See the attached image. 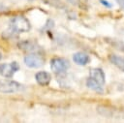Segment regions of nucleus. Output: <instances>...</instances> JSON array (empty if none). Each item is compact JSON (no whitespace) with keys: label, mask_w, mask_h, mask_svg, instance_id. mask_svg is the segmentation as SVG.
<instances>
[{"label":"nucleus","mask_w":124,"mask_h":123,"mask_svg":"<svg viewBox=\"0 0 124 123\" xmlns=\"http://www.w3.org/2000/svg\"><path fill=\"white\" fill-rule=\"evenodd\" d=\"M108 59L110 60V62L114 66H116L118 69H120L121 71L124 72V58H122L120 56H117L115 54H111V55H109Z\"/></svg>","instance_id":"11"},{"label":"nucleus","mask_w":124,"mask_h":123,"mask_svg":"<svg viewBox=\"0 0 124 123\" xmlns=\"http://www.w3.org/2000/svg\"><path fill=\"white\" fill-rule=\"evenodd\" d=\"M24 64L28 67V68H40L42 66L45 65V57L40 54L39 52H31L30 54L26 55L23 59Z\"/></svg>","instance_id":"4"},{"label":"nucleus","mask_w":124,"mask_h":123,"mask_svg":"<svg viewBox=\"0 0 124 123\" xmlns=\"http://www.w3.org/2000/svg\"><path fill=\"white\" fill-rule=\"evenodd\" d=\"M1 58H2V54L0 53V59H1Z\"/></svg>","instance_id":"16"},{"label":"nucleus","mask_w":124,"mask_h":123,"mask_svg":"<svg viewBox=\"0 0 124 123\" xmlns=\"http://www.w3.org/2000/svg\"><path fill=\"white\" fill-rule=\"evenodd\" d=\"M42 1H43V3H45V4H46L50 7H53L55 9H60L61 10L63 8H65V4L60 0H42Z\"/></svg>","instance_id":"12"},{"label":"nucleus","mask_w":124,"mask_h":123,"mask_svg":"<svg viewBox=\"0 0 124 123\" xmlns=\"http://www.w3.org/2000/svg\"><path fill=\"white\" fill-rule=\"evenodd\" d=\"M31 28L29 20L23 15H16L13 17L9 24V34H18L28 32Z\"/></svg>","instance_id":"1"},{"label":"nucleus","mask_w":124,"mask_h":123,"mask_svg":"<svg viewBox=\"0 0 124 123\" xmlns=\"http://www.w3.org/2000/svg\"><path fill=\"white\" fill-rule=\"evenodd\" d=\"M89 60H90L89 55L87 53H85V52H82V51L76 52L73 55V61L77 65H79V66H84V65L88 64Z\"/></svg>","instance_id":"9"},{"label":"nucleus","mask_w":124,"mask_h":123,"mask_svg":"<svg viewBox=\"0 0 124 123\" xmlns=\"http://www.w3.org/2000/svg\"><path fill=\"white\" fill-rule=\"evenodd\" d=\"M89 77L96 80L97 82H99L102 85H104L105 82H106V76H105V73H104L103 69H101V68H92V69H90L89 70Z\"/></svg>","instance_id":"6"},{"label":"nucleus","mask_w":124,"mask_h":123,"mask_svg":"<svg viewBox=\"0 0 124 123\" xmlns=\"http://www.w3.org/2000/svg\"><path fill=\"white\" fill-rule=\"evenodd\" d=\"M86 86H87L89 89L95 91V92L98 93V94H103V93H104L103 85L100 84L99 82H97L96 80L92 79L91 77L87 78V80H86Z\"/></svg>","instance_id":"10"},{"label":"nucleus","mask_w":124,"mask_h":123,"mask_svg":"<svg viewBox=\"0 0 124 123\" xmlns=\"http://www.w3.org/2000/svg\"><path fill=\"white\" fill-rule=\"evenodd\" d=\"M70 68V63L67 59L62 57H54L50 60V69L56 75H61L66 73Z\"/></svg>","instance_id":"2"},{"label":"nucleus","mask_w":124,"mask_h":123,"mask_svg":"<svg viewBox=\"0 0 124 123\" xmlns=\"http://www.w3.org/2000/svg\"><path fill=\"white\" fill-rule=\"evenodd\" d=\"M35 79L37 83L41 86H46L49 84L51 80V76L49 73L45 72V71H40L35 75Z\"/></svg>","instance_id":"8"},{"label":"nucleus","mask_w":124,"mask_h":123,"mask_svg":"<svg viewBox=\"0 0 124 123\" xmlns=\"http://www.w3.org/2000/svg\"><path fill=\"white\" fill-rule=\"evenodd\" d=\"M67 1L75 6H79V0H67Z\"/></svg>","instance_id":"15"},{"label":"nucleus","mask_w":124,"mask_h":123,"mask_svg":"<svg viewBox=\"0 0 124 123\" xmlns=\"http://www.w3.org/2000/svg\"><path fill=\"white\" fill-rule=\"evenodd\" d=\"M115 1H116L117 5L119 6V8L124 11V0H115Z\"/></svg>","instance_id":"14"},{"label":"nucleus","mask_w":124,"mask_h":123,"mask_svg":"<svg viewBox=\"0 0 124 123\" xmlns=\"http://www.w3.org/2000/svg\"><path fill=\"white\" fill-rule=\"evenodd\" d=\"M18 70H19V65L16 61H13L11 63L0 64V75L7 78H11L14 76V74Z\"/></svg>","instance_id":"5"},{"label":"nucleus","mask_w":124,"mask_h":123,"mask_svg":"<svg viewBox=\"0 0 124 123\" xmlns=\"http://www.w3.org/2000/svg\"><path fill=\"white\" fill-rule=\"evenodd\" d=\"M18 47L23 51H29V52H38L41 48L40 46L32 41H21L18 43Z\"/></svg>","instance_id":"7"},{"label":"nucleus","mask_w":124,"mask_h":123,"mask_svg":"<svg viewBox=\"0 0 124 123\" xmlns=\"http://www.w3.org/2000/svg\"><path fill=\"white\" fill-rule=\"evenodd\" d=\"M100 1V3L104 6V7H106V8H111L112 7V4L111 3H109V1H108V0H99Z\"/></svg>","instance_id":"13"},{"label":"nucleus","mask_w":124,"mask_h":123,"mask_svg":"<svg viewBox=\"0 0 124 123\" xmlns=\"http://www.w3.org/2000/svg\"><path fill=\"white\" fill-rule=\"evenodd\" d=\"M23 89V86L15 80L11 79H4L0 80V93L4 94H12L19 92Z\"/></svg>","instance_id":"3"}]
</instances>
